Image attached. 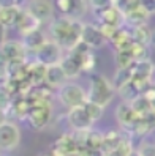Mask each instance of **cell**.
Segmentation results:
<instances>
[{"instance_id":"cell-23","label":"cell","mask_w":155,"mask_h":156,"mask_svg":"<svg viewBox=\"0 0 155 156\" xmlns=\"http://www.w3.org/2000/svg\"><path fill=\"white\" fill-rule=\"evenodd\" d=\"M103 137L105 134H100L97 131L89 129L87 136H86V145L90 151H95V150H101V145H103Z\"/></svg>"},{"instance_id":"cell-12","label":"cell","mask_w":155,"mask_h":156,"mask_svg":"<svg viewBox=\"0 0 155 156\" xmlns=\"http://www.w3.org/2000/svg\"><path fill=\"white\" fill-rule=\"evenodd\" d=\"M68 76L67 73L63 71L60 63L56 65H49L46 69V79H44V84H48L51 88H60L63 84H67Z\"/></svg>"},{"instance_id":"cell-2","label":"cell","mask_w":155,"mask_h":156,"mask_svg":"<svg viewBox=\"0 0 155 156\" xmlns=\"http://www.w3.org/2000/svg\"><path fill=\"white\" fill-rule=\"evenodd\" d=\"M116 93V87L113 82H109L103 76H94L90 79V90L87 91L89 101L100 104V106H108L113 101Z\"/></svg>"},{"instance_id":"cell-26","label":"cell","mask_w":155,"mask_h":156,"mask_svg":"<svg viewBox=\"0 0 155 156\" xmlns=\"http://www.w3.org/2000/svg\"><path fill=\"white\" fill-rule=\"evenodd\" d=\"M90 6H92V10L95 13H101L105 10H108V8H111L113 5H116V0H89Z\"/></svg>"},{"instance_id":"cell-5","label":"cell","mask_w":155,"mask_h":156,"mask_svg":"<svg viewBox=\"0 0 155 156\" xmlns=\"http://www.w3.org/2000/svg\"><path fill=\"white\" fill-rule=\"evenodd\" d=\"M59 98L68 107L86 104L89 101V95L86 93V90L78 84H63L59 88Z\"/></svg>"},{"instance_id":"cell-14","label":"cell","mask_w":155,"mask_h":156,"mask_svg":"<svg viewBox=\"0 0 155 156\" xmlns=\"http://www.w3.org/2000/svg\"><path fill=\"white\" fill-rule=\"evenodd\" d=\"M100 21H101V24L122 27L125 24V13L117 5H113L111 8H108V10L100 13Z\"/></svg>"},{"instance_id":"cell-3","label":"cell","mask_w":155,"mask_h":156,"mask_svg":"<svg viewBox=\"0 0 155 156\" xmlns=\"http://www.w3.org/2000/svg\"><path fill=\"white\" fill-rule=\"evenodd\" d=\"M30 112L27 120L35 129H43L51 120V103L49 99L30 101Z\"/></svg>"},{"instance_id":"cell-31","label":"cell","mask_w":155,"mask_h":156,"mask_svg":"<svg viewBox=\"0 0 155 156\" xmlns=\"http://www.w3.org/2000/svg\"><path fill=\"white\" fill-rule=\"evenodd\" d=\"M150 44L155 46V30H152V35H150Z\"/></svg>"},{"instance_id":"cell-30","label":"cell","mask_w":155,"mask_h":156,"mask_svg":"<svg viewBox=\"0 0 155 156\" xmlns=\"http://www.w3.org/2000/svg\"><path fill=\"white\" fill-rule=\"evenodd\" d=\"M149 82H150V85H152V87H155V65H153V68H152V71H150Z\"/></svg>"},{"instance_id":"cell-15","label":"cell","mask_w":155,"mask_h":156,"mask_svg":"<svg viewBox=\"0 0 155 156\" xmlns=\"http://www.w3.org/2000/svg\"><path fill=\"white\" fill-rule=\"evenodd\" d=\"M40 24L41 22L36 19L29 10H22L21 14H19V19H17V22H16V29L22 35H25V33H30V32H33L36 29H40Z\"/></svg>"},{"instance_id":"cell-22","label":"cell","mask_w":155,"mask_h":156,"mask_svg":"<svg viewBox=\"0 0 155 156\" xmlns=\"http://www.w3.org/2000/svg\"><path fill=\"white\" fill-rule=\"evenodd\" d=\"M131 106L135 107V111L138 112V115L139 117H142V115H146V114H149L152 109H153V103L152 101L146 96L144 93H141L139 96H136L133 101H131Z\"/></svg>"},{"instance_id":"cell-17","label":"cell","mask_w":155,"mask_h":156,"mask_svg":"<svg viewBox=\"0 0 155 156\" xmlns=\"http://www.w3.org/2000/svg\"><path fill=\"white\" fill-rule=\"evenodd\" d=\"M60 65H62L63 71L67 73L68 79L78 77L79 73L83 71V65H81L79 58H78L73 52H68L67 55H63V58H62V62H60Z\"/></svg>"},{"instance_id":"cell-19","label":"cell","mask_w":155,"mask_h":156,"mask_svg":"<svg viewBox=\"0 0 155 156\" xmlns=\"http://www.w3.org/2000/svg\"><path fill=\"white\" fill-rule=\"evenodd\" d=\"M46 69H48V65L38 62L36 60L35 63H27V76L32 80V84L36 87L44 82L46 79Z\"/></svg>"},{"instance_id":"cell-29","label":"cell","mask_w":155,"mask_h":156,"mask_svg":"<svg viewBox=\"0 0 155 156\" xmlns=\"http://www.w3.org/2000/svg\"><path fill=\"white\" fill-rule=\"evenodd\" d=\"M136 154H139V156H150V154H153L155 156V144L144 142L138 148V153H136Z\"/></svg>"},{"instance_id":"cell-21","label":"cell","mask_w":155,"mask_h":156,"mask_svg":"<svg viewBox=\"0 0 155 156\" xmlns=\"http://www.w3.org/2000/svg\"><path fill=\"white\" fill-rule=\"evenodd\" d=\"M131 80H133V74H131V69L130 68H117L116 76L113 77V84H114L116 90L119 91L127 84H130Z\"/></svg>"},{"instance_id":"cell-28","label":"cell","mask_w":155,"mask_h":156,"mask_svg":"<svg viewBox=\"0 0 155 156\" xmlns=\"http://www.w3.org/2000/svg\"><path fill=\"white\" fill-rule=\"evenodd\" d=\"M133 153V147H131V142L130 140H127V139H124L122 140V144L117 147V150L113 153V154H120V156H128V154H131Z\"/></svg>"},{"instance_id":"cell-16","label":"cell","mask_w":155,"mask_h":156,"mask_svg":"<svg viewBox=\"0 0 155 156\" xmlns=\"http://www.w3.org/2000/svg\"><path fill=\"white\" fill-rule=\"evenodd\" d=\"M149 17H150V11L144 5H141V6L135 8V10H131L125 14V22L130 27H139V25L147 24Z\"/></svg>"},{"instance_id":"cell-6","label":"cell","mask_w":155,"mask_h":156,"mask_svg":"<svg viewBox=\"0 0 155 156\" xmlns=\"http://www.w3.org/2000/svg\"><path fill=\"white\" fill-rule=\"evenodd\" d=\"M94 117L90 115L89 109L86 104H81V106H75V107H70V112H68V123L73 129H78V131H87L92 128L94 125Z\"/></svg>"},{"instance_id":"cell-27","label":"cell","mask_w":155,"mask_h":156,"mask_svg":"<svg viewBox=\"0 0 155 156\" xmlns=\"http://www.w3.org/2000/svg\"><path fill=\"white\" fill-rule=\"evenodd\" d=\"M116 5L127 14L128 11H131V10H135V8L141 6L142 5V0H116Z\"/></svg>"},{"instance_id":"cell-10","label":"cell","mask_w":155,"mask_h":156,"mask_svg":"<svg viewBox=\"0 0 155 156\" xmlns=\"http://www.w3.org/2000/svg\"><path fill=\"white\" fill-rule=\"evenodd\" d=\"M29 10L41 24L43 22H51L54 19V6L49 0H30L27 5Z\"/></svg>"},{"instance_id":"cell-1","label":"cell","mask_w":155,"mask_h":156,"mask_svg":"<svg viewBox=\"0 0 155 156\" xmlns=\"http://www.w3.org/2000/svg\"><path fill=\"white\" fill-rule=\"evenodd\" d=\"M51 38L57 41L65 51H73L79 43H83L84 24L70 14H63L51 21Z\"/></svg>"},{"instance_id":"cell-18","label":"cell","mask_w":155,"mask_h":156,"mask_svg":"<svg viewBox=\"0 0 155 156\" xmlns=\"http://www.w3.org/2000/svg\"><path fill=\"white\" fill-rule=\"evenodd\" d=\"M46 41H48L46 40V35H44L40 29H36V30H33L30 33H25L24 38H22V43L25 46V49L29 51V52H33V54L38 51Z\"/></svg>"},{"instance_id":"cell-25","label":"cell","mask_w":155,"mask_h":156,"mask_svg":"<svg viewBox=\"0 0 155 156\" xmlns=\"http://www.w3.org/2000/svg\"><path fill=\"white\" fill-rule=\"evenodd\" d=\"M131 30H133V38H135V41L142 43V44H150L152 30H150L146 24H144V25H139V27H131Z\"/></svg>"},{"instance_id":"cell-24","label":"cell","mask_w":155,"mask_h":156,"mask_svg":"<svg viewBox=\"0 0 155 156\" xmlns=\"http://www.w3.org/2000/svg\"><path fill=\"white\" fill-rule=\"evenodd\" d=\"M116 62L119 68H131V65L136 62L133 57L131 49H120L116 52Z\"/></svg>"},{"instance_id":"cell-8","label":"cell","mask_w":155,"mask_h":156,"mask_svg":"<svg viewBox=\"0 0 155 156\" xmlns=\"http://www.w3.org/2000/svg\"><path fill=\"white\" fill-rule=\"evenodd\" d=\"M25 46L21 41H2L0 48V55H2V65L16 62H25Z\"/></svg>"},{"instance_id":"cell-7","label":"cell","mask_w":155,"mask_h":156,"mask_svg":"<svg viewBox=\"0 0 155 156\" xmlns=\"http://www.w3.org/2000/svg\"><path fill=\"white\" fill-rule=\"evenodd\" d=\"M62 51H65L57 41H46L41 48L35 52V57L38 62L44 63V65H56V63H60L63 58Z\"/></svg>"},{"instance_id":"cell-9","label":"cell","mask_w":155,"mask_h":156,"mask_svg":"<svg viewBox=\"0 0 155 156\" xmlns=\"http://www.w3.org/2000/svg\"><path fill=\"white\" fill-rule=\"evenodd\" d=\"M116 115H117V122L120 123V126L124 128V129H127L128 133L135 131V126L139 120V115L135 111L131 103L124 101L122 104H119L117 106V111H116Z\"/></svg>"},{"instance_id":"cell-4","label":"cell","mask_w":155,"mask_h":156,"mask_svg":"<svg viewBox=\"0 0 155 156\" xmlns=\"http://www.w3.org/2000/svg\"><path fill=\"white\" fill-rule=\"evenodd\" d=\"M21 140V131L13 122L2 120L0 123V150L2 153L13 151Z\"/></svg>"},{"instance_id":"cell-11","label":"cell","mask_w":155,"mask_h":156,"mask_svg":"<svg viewBox=\"0 0 155 156\" xmlns=\"http://www.w3.org/2000/svg\"><path fill=\"white\" fill-rule=\"evenodd\" d=\"M108 41L106 35L103 33L101 27L100 25H94V24H84V30H83V43H86L89 48L92 49H98L105 46V43Z\"/></svg>"},{"instance_id":"cell-13","label":"cell","mask_w":155,"mask_h":156,"mask_svg":"<svg viewBox=\"0 0 155 156\" xmlns=\"http://www.w3.org/2000/svg\"><path fill=\"white\" fill-rule=\"evenodd\" d=\"M21 8L16 3H10V5H2L0 8V24L3 29H10V27H16V22L19 19L21 14Z\"/></svg>"},{"instance_id":"cell-20","label":"cell","mask_w":155,"mask_h":156,"mask_svg":"<svg viewBox=\"0 0 155 156\" xmlns=\"http://www.w3.org/2000/svg\"><path fill=\"white\" fill-rule=\"evenodd\" d=\"M124 139H125V137L120 136L119 131H109V133H106L105 137H103V145H101L103 154H113L117 150V147L122 144Z\"/></svg>"}]
</instances>
